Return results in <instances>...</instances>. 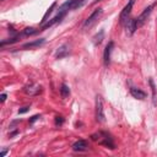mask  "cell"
I'll list each match as a JSON object with an SVG mask.
<instances>
[{
    "mask_svg": "<svg viewBox=\"0 0 157 157\" xmlns=\"http://www.w3.org/2000/svg\"><path fill=\"white\" fill-rule=\"evenodd\" d=\"M103 39H104V31L101 30L100 32L96 33L95 36H94V38H92V42H94L95 45H100V44L102 43Z\"/></svg>",
    "mask_w": 157,
    "mask_h": 157,
    "instance_id": "12",
    "label": "cell"
},
{
    "mask_svg": "<svg viewBox=\"0 0 157 157\" xmlns=\"http://www.w3.org/2000/svg\"><path fill=\"white\" fill-rule=\"evenodd\" d=\"M55 6H57V1H54L53 4H52V6H50V8H49V9L47 10V13H45V14H44V16H43V20H42V24H44V22H45V21H47V19H48V16H49V15L52 14V11H53V9H54Z\"/></svg>",
    "mask_w": 157,
    "mask_h": 157,
    "instance_id": "16",
    "label": "cell"
},
{
    "mask_svg": "<svg viewBox=\"0 0 157 157\" xmlns=\"http://www.w3.org/2000/svg\"><path fill=\"white\" fill-rule=\"evenodd\" d=\"M104 110H103V101L102 97L97 96L96 97V119L100 123H103L104 121Z\"/></svg>",
    "mask_w": 157,
    "mask_h": 157,
    "instance_id": "4",
    "label": "cell"
},
{
    "mask_svg": "<svg viewBox=\"0 0 157 157\" xmlns=\"http://www.w3.org/2000/svg\"><path fill=\"white\" fill-rule=\"evenodd\" d=\"M39 118H40V115H38V114H37V115H33V117L30 119V124H33L34 121H36V120H38Z\"/></svg>",
    "mask_w": 157,
    "mask_h": 157,
    "instance_id": "20",
    "label": "cell"
},
{
    "mask_svg": "<svg viewBox=\"0 0 157 157\" xmlns=\"http://www.w3.org/2000/svg\"><path fill=\"white\" fill-rule=\"evenodd\" d=\"M64 124V118L61 117V115H57L55 117V125L57 126H61Z\"/></svg>",
    "mask_w": 157,
    "mask_h": 157,
    "instance_id": "17",
    "label": "cell"
},
{
    "mask_svg": "<svg viewBox=\"0 0 157 157\" xmlns=\"http://www.w3.org/2000/svg\"><path fill=\"white\" fill-rule=\"evenodd\" d=\"M130 94L134 98H136V100H145L146 98V92H144L142 90L140 89H136V87H133V89H130Z\"/></svg>",
    "mask_w": 157,
    "mask_h": 157,
    "instance_id": "10",
    "label": "cell"
},
{
    "mask_svg": "<svg viewBox=\"0 0 157 157\" xmlns=\"http://www.w3.org/2000/svg\"><path fill=\"white\" fill-rule=\"evenodd\" d=\"M154 6H155V5H150V6H147V8L140 14V16H139L137 19H136V27H137V28L141 27V26L145 24V22L147 21V19H149L150 15H151V13H152Z\"/></svg>",
    "mask_w": 157,
    "mask_h": 157,
    "instance_id": "5",
    "label": "cell"
},
{
    "mask_svg": "<svg viewBox=\"0 0 157 157\" xmlns=\"http://www.w3.org/2000/svg\"><path fill=\"white\" fill-rule=\"evenodd\" d=\"M60 96H61V98H64V100L70 96V89H69L68 85H65V84L61 85V87H60Z\"/></svg>",
    "mask_w": 157,
    "mask_h": 157,
    "instance_id": "13",
    "label": "cell"
},
{
    "mask_svg": "<svg viewBox=\"0 0 157 157\" xmlns=\"http://www.w3.org/2000/svg\"><path fill=\"white\" fill-rule=\"evenodd\" d=\"M87 0H69V1H66L65 4H63L59 8V10H58V13H63V14H66L68 11L70 10H76L81 6H84V5L86 4Z\"/></svg>",
    "mask_w": 157,
    "mask_h": 157,
    "instance_id": "1",
    "label": "cell"
},
{
    "mask_svg": "<svg viewBox=\"0 0 157 157\" xmlns=\"http://www.w3.org/2000/svg\"><path fill=\"white\" fill-rule=\"evenodd\" d=\"M39 31H40V30H36V28H33V27H26L22 33H24L25 36H32V34L38 33Z\"/></svg>",
    "mask_w": 157,
    "mask_h": 157,
    "instance_id": "15",
    "label": "cell"
},
{
    "mask_svg": "<svg viewBox=\"0 0 157 157\" xmlns=\"http://www.w3.org/2000/svg\"><path fill=\"white\" fill-rule=\"evenodd\" d=\"M69 52H70V47H69V44H63L61 47L58 48L57 53H55V58L57 59H63V58H65Z\"/></svg>",
    "mask_w": 157,
    "mask_h": 157,
    "instance_id": "7",
    "label": "cell"
},
{
    "mask_svg": "<svg viewBox=\"0 0 157 157\" xmlns=\"http://www.w3.org/2000/svg\"><path fill=\"white\" fill-rule=\"evenodd\" d=\"M125 28H126V33L128 34H133L134 32H135V30H137L136 27V20L135 19H131V17H129V19L126 20L125 22Z\"/></svg>",
    "mask_w": 157,
    "mask_h": 157,
    "instance_id": "8",
    "label": "cell"
},
{
    "mask_svg": "<svg viewBox=\"0 0 157 157\" xmlns=\"http://www.w3.org/2000/svg\"><path fill=\"white\" fill-rule=\"evenodd\" d=\"M45 43V39L44 38H39V39H36V40H32V42H28V43H25L22 45V49H33V48H38L40 45H43Z\"/></svg>",
    "mask_w": 157,
    "mask_h": 157,
    "instance_id": "6",
    "label": "cell"
},
{
    "mask_svg": "<svg viewBox=\"0 0 157 157\" xmlns=\"http://www.w3.org/2000/svg\"><path fill=\"white\" fill-rule=\"evenodd\" d=\"M40 91H42V90H40V87L33 86V85H31L30 87H27V89H26V92H27V94H30V95H38Z\"/></svg>",
    "mask_w": 157,
    "mask_h": 157,
    "instance_id": "14",
    "label": "cell"
},
{
    "mask_svg": "<svg viewBox=\"0 0 157 157\" xmlns=\"http://www.w3.org/2000/svg\"><path fill=\"white\" fill-rule=\"evenodd\" d=\"M113 45H114V43H113V42H109V43L106 45V48H104V53H103V61H104V64H106V65H108L109 61H110V53H112Z\"/></svg>",
    "mask_w": 157,
    "mask_h": 157,
    "instance_id": "9",
    "label": "cell"
},
{
    "mask_svg": "<svg viewBox=\"0 0 157 157\" xmlns=\"http://www.w3.org/2000/svg\"><path fill=\"white\" fill-rule=\"evenodd\" d=\"M73 150L74 151H79V152H81V151H86L87 150V142L85 140H77L76 142L73 144Z\"/></svg>",
    "mask_w": 157,
    "mask_h": 157,
    "instance_id": "11",
    "label": "cell"
},
{
    "mask_svg": "<svg viewBox=\"0 0 157 157\" xmlns=\"http://www.w3.org/2000/svg\"><path fill=\"white\" fill-rule=\"evenodd\" d=\"M30 110V107H22L21 109H19V114H25Z\"/></svg>",
    "mask_w": 157,
    "mask_h": 157,
    "instance_id": "19",
    "label": "cell"
},
{
    "mask_svg": "<svg viewBox=\"0 0 157 157\" xmlns=\"http://www.w3.org/2000/svg\"><path fill=\"white\" fill-rule=\"evenodd\" d=\"M150 85H151V89H152V95H154V101L156 100V89H155V85H154V81L150 80Z\"/></svg>",
    "mask_w": 157,
    "mask_h": 157,
    "instance_id": "18",
    "label": "cell"
},
{
    "mask_svg": "<svg viewBox=\"0 0 157 157\" xmlns=\"http://www.w3.org/2000/svg\"><path fill=\"white\" fill-rule=\"evenodd\" d=\"M5 100H6V94H3L1 95V102H5Z\"/></svg>",
    "mask_w": 157,
    "mask_h": 157,
    "instance_id": "21",
    "label": "cell"
},
{
    "mask_svg": "<svg viewBox=\"0 0 157 157\" xmlns=\"http://www.w3.org/2000/svg\"><path fill=\"white\" fill-rule=\"evenodd\" d=\"M6 152H8V150H3V151H1V155H0V156L4 157L5 155H6Z\"/></svg>",
    "mask_w": 157,
    "mask_h": 157,
    "instance_id": "22",
    "label": "cell"
},
{
    "mask_svg": "<svg viewBox=\"0 0 157 157\" xmlns=\"http://www.w3.org/2000/svg\"><path fill=\"white\" fill-rule=\"evenodd\" d=\"M102 13H103V11H102V9H101V8H98L97 10H95L94 13H92V14L90 15L89 19H87V20L85 21V24H84V28H85V30H87V28H90V27L94 26V25L96 24V22H97V20L101 17Z\"/></svg>",
    "mask_w": 157,
    "mask_h": 157,
    "instance_id": "2",
    "label": "cell"
},
{
    "mask_svg": "<svg viewBox=\"0 0 157 157\" xmlns=\"http://www.w3.org/2000/svg\"><path fill=\"white\" fill-rule=\"evenodd\" d=\"M134 4H135V0H129V3H128L125 5V8L121 10L120 16H119V21H120L121 25H124L126 22V20L130 17V13H131V9L134 6Z\"/></svg>",
    "mask_w": 157,
    "mask_h": 157,
    "instance_id": "3",
    "label": "cell"
}]
</instances>
